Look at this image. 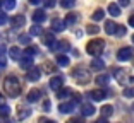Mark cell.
<instances>
[{
  "label": "cell",
  "mask_w": 134,
  "mask_h": 123,
  "mask_svg": "<svg viewBox=\"0 0 134 123\" xmlns=\"http://www.w3.org/2000/svg\"><path fill=\"white\" fill-rule=\"evenodd\" d=\"M60 5H62L64 9H71L76 5V0H60Z\"/></svg>",
  "instance_id": "32"
},
{
  "label": "cell",
  "mask_w": 134,
  "mask_h": 123,
  "mask_svg": "<svg viewBox=\"0 0 134 123\" xmlns=\"http://www.w3.org/2000/svg\"><path fill=\"white\" fill-rule=\"evenodd\" d=\"M29 2H31V4H33V5H38V4H40V2H41V0H29Z\"/></svg>",
  "instance_id": "47"
},
{
  "label": "cell",
  "mask_w": 134,
  "mask_h": 123,
  "mask_svg": "<svg viewBox=\"0 0 134 123\" xmlns=\"http://www.w3.org/2000/svg\"><path fill=\"white\" fill-rule=\"evenodd\" d=\"M9 56H10L12 60H21V50L17 46H12L10 50H9Z\"/></svg>",
  "instance_id": "20"
},
{
  "label": "cell",
  "mask_w": 134,
  "mask_h": 123,
  "mask_svg": "<svg viewBox=\"0 0 134 123\" xmlns=\"http://www.w3.org/2000/svg\"><path fill=\"white\" fill-rule=\"evenodd\" d=\"M100 113H102V118H105V120H107L108 116L114 115V108H112V106H103Z\"/></svg>",
  "instance_id": "27"
},
{
  "label": "cell",
  "mask_w": 134,
  "mask_h": 123,
  "mask_svg": "<svg viewBox=\"0 0 134 123\" xmlns=\"http://www.w3.org/2000/svg\"><path fill=\"white\" fill-rule=\"evenodd\" d=\"M64 86V79L60 75H55V77H52L50 79V87L53 89V91H60Z\"/></svg>",
  "instance_id": "7"
},
{
  "label": "cell",
  "mask_w": 134,
  "mask_h": 123,
  "mask_svg": "<svg viewBox=\"0 0 134 123\" xmlns=\"http://www.w3.org/2000/svg\"><path fill=\"white\" fill-rule=\"evenodd\" d=\"M96 123H108V121H107L105 118H100V120H98V121H96Z\"/></svg>",
  "instance_id": "48"
},
{
  "label": "cell",
  "mask_w": 134,
  "mask_h": 123,
  "mask_svg": "<svg viewBox=\"0 0 134 123\" xmlns=\"http://www.w3.org/2000/svg\"><path fill=\"white\" fill-rule=\"evenodd\" d=\"M119 4L122 5V7H127L129 5V0H119Z\"/></svg>",
  "instance_id": "44"
},
{
  "label": "cell",
  "mask_w": 134,
  "mask_h": 123,
  "mask_svg": "<svg viewBox=\"0 0 134 123\" xmlns=\"http://www.w3.org/2000/svg\"><path fill=\"white\" fill-rule=\"evenodd\" d=\"M24 55H28L29 58H33V56L40 55V48L38 46H28V48H26V51H24Z\"/></svg>",
  "instance_id": "21"
},
{
  "label": "cell",
  "mask_w": 134,
  "mask_h": 123,
  "mask_svg": "<svg viewBox=\"0 0 134 123\" xmlns=\"http://www.w3.org/2000/svg\"><path fill=\"white\" fill-rule=\"evenodd\" d=\"M29 41H31V36L29 34H21L19 36V43L21 44H29Z\"/></svg>",
  "instance_id": "33"
},
{
  "label": "cell",
  "mask_w": 134,
  "mask_h": 123,
  "mask_svg": "<svg viewBox=\"0 0 134 123\" xmlns=\"http://www.w3.org/2000/svg\"><path fill=\"white\" fill-rule=\"evenodd\" d=\"M64 28H65L64 21H60V19H53V21H52V33H53V31L60 33V31H64Z\"/></svg>",
  "instance_id": "14"
},
{
  "label": "cell",
  "mask_w": 134,
  "mask_h": 123,
  "mask_svg": "<svg viewBox=\"0 0 134 123\" xmlns=\"http://www.w3.org/2000/svg\"><path fill=\"white\" fill-rule=\"evenodd\" d=\"M126 33H127V29L124 26H117V33H115L117 36H126Z\"/></svg>",
  "instance_id": "38"
},
{
  "label": "cell",
  "mask_w": 134,
  "mask_h": 123,
  "mask_svg": "<svg viewBox=\"0 0 134 123\" xmlns=\"http://www.w3.org/2000/svg\"><path fill=\"white\" fill-rule=\"evenodd\" d=\"M5 65H7V60H5V56H0V68H5Z\"/></svg>",
  "instance_id": "42"
},
{
  "label": "cell",
  "mask_w": 134,
  "mask_h": 123,
  "mask_svg": "<svg viewBox=\"0 0 134 123\" xmlns=\"http://www.w3.org/2000/svg\"><path fill=\"white\" fill-rule=\"evenodd\" d=\"M132 43H134V34H132Z\"/></svg>",
  "instance_id": "49"
},
{
  "label": "cell",
  "mask_w": 134,
  "mask_h": 123,
  "mask_svg": "<svg viewBox=\"0 0 134 123\" xmlns=\"http://www.w3.org/2000/svg\"><path fill=\"white\" fill-rule=\"evenodd\" d=\"M103 17H105V10H103V9H96V10L93 12L91 19H93V21H102Z\"/></svg>",
  "instance_id": "28"
},
{
  "label": "cell",
  "mask_w": 134,
  "mask_h": 123,
  "mask_svg": "<svg viewBox=\"0 0 134 123\" xmlns=\"http://www.w3.org/2000/svg\"><path fill=\"white\" fill-rule=\"evenodd\" d=\"M38 123H55V121H53V120H45V118H41Z\"/></svg>",
  "instance_id": "45"
},
{
  "label": "cell",
  "mask_w": 134,
  "mask_h": 123,
  "mask_svg": "<svg viewBox=\"0 0 134 123\" xmlns=\"http://www.w3.org/2000/svg\"><path fill=\"white\" fill-rule=\"evenodd\" d=\"M72 77H74L76 82L81 84V86H86V84L91 80L90 72H88L86 68H81V67H76V68H74V72H72Z\"/></svg>",
  "instance_id": "3"
},
{
  "label": "cell",
  "mask_w": 134,
  "mask_h": 123,
  "mask_svg": "<svg viewBox=\"0 0 134 123\" xmlns=\"http://www.w3.org/2000/svg\"><path fill=\"white\" fill-rule=\"evenodd\" d=\"M24 24H26V17H24L23 14H17V16H14V17H12V21H10V26H12L14 29L23 28Z\"/></svg>",
  "instance_id": "6"
},
{
  "label": "cell",
  "mask_w": 134,
  "mask_h": 123,
  "mask_svg": "<svg viewBox=\"0 0 134 123\" xmlns=\"http://www.w3.org/2000/svg\"><path fill=\"white\" fill-rule=\"evenodd\" d=\"M50 108H52V103L48 99L43 101V111H50Z\"/></svg>",
  "instance_id": "40"
},
{
  "label": "cell",
  "mask_w": 134,
  "mask_h": 123,
  "mask_svg": "<svg viewBox=\"0 0 134 123\" xmlns=\"http://www.w3.org/2000/svg\"><path fill=\"white\" fill-rule=\"evenodd\" d=\"M132 55H134V50L127 46V48H120V50H119L117 58L120 60V62H129V60L132 58Z\"/></svg>",
  "instance_id": "4"
},
{
  "label": "cell",
  "mask_w": 134,
  "mask_h": 123,
  "mask_svg": "<svg viewBox=\"0 0 134 123\" xmlns=\"http://www.w3.org/2000/svg\"><path fill=\"white\" fill-rule=\"evenodd\" d=\"M40 77H41V70H40V67L28 68V72H26V79H28L29 82H36V80H40Z\"/></svg>",
  "instance_id": "5"
},
{
  "label": "cell",
  "mask_w": 134,
  "mask_h": 123,
  "mask_svg": "<svg viewBox=\"0 0 134 123\" xmlns=\"http://www.w3.org/2000/svg\"><path fill=\"white\" fill-rule=\"evenodd\" d=\"M86 31H88V34H96V33L100 31V28H98V26H96V24H90V26H88V29H86Z\"/></svg>",
  "instance_id": "34"
},
{
  "label": "cell",
  "mask_w": 134,
  "mask_h": 123,
  "mask_svg": "<svg viewBox=\"0 0 134 123\" xmlns=\"http://www.w3.org/2000/svg\"><path fill=\"white\" fill-rule=\"evenodd\" d=\"M108 80H110V77L107 75V74H102V75H98L95 79V82L98 84V86H108Z\"/></svg>",
  "instance_id": "22"
},
{
  "label": "cell",
  "mask_w": 134,
  "mask_h": 123,
  "mask_svg": "<svg viewBox=\"0 0 134 123\" xmlns=\"http://www.w3.org/2000/svg\"><path fill=\"white\" fill-rule=\"evenodd\" d=\"M9 113H10V108H9L7 104H2V106H0V115L2 116H9Z\"/></svg>",
  "instance_id": "36"
},
{
  "label": "cell",
  "mask_w": 134,
  "mask_h": 123,
  "mask_svg": "<svg viewBox=\"0 0 134 123\" xmlns=\"http://www.w3.org/2000/svg\"><path fill=\"white\" fill-rule=\"evenodd\" d=\"M41 33H43V29L40 28L38 24H35V26H33V28L29 29V34H31V36H40Z\"/></svg>",
  "instance_id": "31"
},
{
  "label": "cell",
  "mask_w": 134,
  "mask_h": 123,
  "mask_svg": "<svg viewBox=\"0 0 134 123\" xmlns=\"http://www.w3.org/2000/svg\"><path fill=\"white\" fill-rule=\"evenodd\" d=\"M112 74H114V77H115V79H117V80H119V82L122 84V80H124V77H126V75H124V72H122V70H120V68H117V67H114V68H112Z\"/></svg>",
  "instance_id": "24"
},
{
  "label": "cell",
  "mask_w": 134,
  "mask_h": 123,
  "mask_svg": "<svg viewBox=\"0 0 134 123\" xmlns=\"http://www.w3.org/2000/svg\"><path fill=\"white\" fill-rule=\"evenodd\" d=\"M33 21H35L36 24H41V22H45L47 21V14H45V10H36V12H33Z\"/></svg>",
  "instance_id": "13"
},
{
  "label": "cell",
  "mask_w": 134,
  "mask_h": 123,
  "mask_svg": "<svg viewBox=\"0 0 134 123\" xmlns=\"http://www.w3.org/2000/svg\"><path fill=\"white\" fill-rule=\"evenodd\" d=\"M76 21H77V14L71 12V14H67V16H65L64 24H65V26H72V24H76Z\"/></svg>",
  "instance_id": "18"
},
{
  "label": "cell",
  "mask_w": 134,
  "mask_h": 123,
  "mask_svg": "<svg viewBox=\"0 0 134 123\" xmlns=\"http://www.w3.org/2000/svg\"><path fill=\"white\" fill-rule=\"evenodd\" d=\"M132 111H134V104H132Z\"/></svg>",
  "instance_id": "50"
},
{
  "label": "cell",
  "mask_w": 134,
  "mask_h": 123,
  "mask_svg": "<svg viewBox=\"0 0 134 123\" xmlns=\"http://www.w3.org/2000/svg\"><path fill=\"white\" fill-rule=\"evenodd\" d=\"M5 22H7V16H5L4 12H0V26H4Z\"/></svg>",
  "instance_id": "41"
},
{
  "label": "cell",
  "mask_w": 134,
  "mask_h": 123,
  "mask_svg": "<svg viewBox=\"0 0 134 123\" xmlns=\"http://www.w3.org/2000/svg\"><path fill=\"white\" fill-rule=\"evenodd\" d=\"M19 65L26 70V68H31L33 67V58H29V56H24V58L19 60Z\"/></svg>",
  "instance_id": "19"
},
{
  "label": "cell",
  "mask_w": 134,
  "mask_h": 123,
  "mask_svg": "<svg viewBox=\"0 0 134 123\" xmlns=\"http://www.w3.org/2000/svg\"><path fill=\"white\" fill-rule=\"evenodd\" d=\"M122 94L126 96V98H134V87H126Z\"/></svg>",
  "instance_id": "37"
},
{
  "label": "cell",
  "mask_w": 134,
  "mask_h": 123,
  "mask_svg": "<svg viewBox=\"0 0 134 123\" xmlns=\"http://www.w3.org/2000/svg\"><path fill=\"white\" fill-rule=\"evenodd\" d=\"M88 96H90L93 101H103L107 98V91H103V89H96V91H91Z\"/></svg>",
  "instance_id": "8"
},
{
  "label": "cell",
  "mask_w": 134,
  "mask_h": 123,
  "mask_svg": "<svg viewBox=\"0 0 134 123\" xmlns=\"http://www.w3.org/2000/svg\"><path fill=\"white\" fill-rule=\"evenodd\" d=\"M108 14L114 16V17L120 16V7H119L117 4H110V5H108Z\"/></svg>",
  "instance_id": "23"
},
{
  "label": "cell",
  "mask_w": 134,
  "mask_h": 123,
  "mask_svg": "<svg viewBox=\"0 0 134 123\" xmlns=\"http://www.w3.org/2000/svg\"><path fill=\"white\" fill-rule=\"evenodd\" d=\"M81 113H83V116H91V115H95V106L90 103H84L81 104Z\"/></svg>",
  "instance_id": "12"
},
{
  "label": "cell",
  "mask_w": 134,
  "mask_h": 123,
  "mask_svg": "<svg viewBox=\"0 0 134 123\" xmlns=\"http://www.w3.org/2000/svg\"><path fill=\"white\" fill-rule=\"evenodd\" d=\"M67 123H84V120L83 118H72V120H69Z\"/></svg>",
  "instance_id": "43"
},
{
  "label": "cell",
  "mask_w": 134,
  "mask_h": 123,
  "mask_svg": "<svg viewBox=\"0 0 134 123\" xmlns=\"http://www.w3.org/2000/svg\"><path fill=\"white\" fill-rule=\"evenodd\" d=\"M55 4H57L55 0H45V7H47V9H53Z\"/></svg>",
  "instance_id": "39"
},
{
  "label": "cell",
  "mask_w": 134,
  "mask_h": 123,
  "mask_svg": "<svg viewBox=\"0 0 134 123\" xmlns=\"http://www.w3.org/2000/svg\"><path fill=\"white\" fill-rule=\"evenodd\" d=\"M57 63H59L60 67H67V65H69V58H67L65 55H57Z\"/></svg>",
  "instance_id": "29"
},
{
  "label": "cell",
  "mask_w": 134,
  "mask_h": 123,
  "mask_svg": "<svg viewBox=\"0 0 134 123\" xmlns=\"http://www.w3.org/2000/svg\"><path fill=\"white\" fill-rule=\"evenodd\" d=\"M50 48H52V50H55V51H67V50L71 48V44L67 43V41H55Z\"/></svg>",
  "instance_id": "9"
},
{
  "label": "cell",
  "mask_w": 134,
  "mask_h": 123,
  "mask_svg": "<svg viewBox=\"0 0 134 123\" xmlns=\"http://www.w3.org/2000/svg\"><path fill=\"white\" fill-rule=\"evenodd\" d=\"M129 26H132V28H134V14L129 17Z\"/></svg>",
  "instance_id": "46"
},
{
  "label": "cell",
  "mask_w": 134,
  "mask_h": 123,
  "mask_svg": "<svg viewBox=\"0 0 134 123\" xmlns=\"http://www.w3.org/2000/svg\"><path fill=\"white\" fill-rule=\"evenodd\" d=\"M105 33L107 34H115L117 33V24L114 21H107L105 22Z\"/></svg>",
  "instance_id": "16"
},
{
  "label": "cell",
  "mask_w": 134,
  "mask_h": 123,
  "mask_svg": "<svg viewBox=\"0 0 134 123\" xmlns=\"http://www.w3.org/2000/svg\"><path fill=\"white\" fill-rule=\"evenodd\" d=\"M69 94H72V91L69 87H62L60 91H57V98L59 99H64V98H69Z\"/></svg>",
  "instance_id": "26"
},
{
  "label": "cell",
  "mask_w": 134,
  "mask_h": 123,
  "mask_svg": "<svg viewBox=\"0 0 134 123\" xmlns=\"http://www.w3.org/2000/svg\"><path fill=\"white\" fill-rule=\"evenodd\" d=\"M29 115H31V109H29L28 106L21 104V106L17 108V120H24V118H28Z\"/></svg>",
  "instance_id": "11"
},
{
  "label": "cell",
  "mask_w": 134,
  "mask_h": 123,
  "mask_svg": "<svg viewBox=\"0 0 134 123\" xmlns=\"http://www.w3.org/2000/svg\"><path fill=\"white\" fill-rule=\"evenodd\" d=\"M43 68H45V72H48V74H52V72L55 70V67H53V63H52V62H45V63H43Z\"/></svg>",
  "instance_id": "35"
},
{
  "label": "cell",
  "mask_w": 134,
  "mask_h": 123,
  "mask_svg": "<svg viewBox=\"0 0 134 123\" xmlns=\"http://www.w3.org/2000/svg\"><path fill=\"white\" fill-rule=\"evenodd\" d=\"M76 104H77V103H74V101L62 103V104L59 106V111H60V113H72V111H74V108H76Z\"/></svg>",
  "instance_id": "10"
},
{
  "label": "cell",
  "mask_w": 134,
  "mask_h": 123,
  "mask_svg": "<svg viewBox=\"0 0 134 123\" xmlns=\"http://www.w3.org/2000/svg\"><path fill=\"white\" fill-rule=\"evenodd\" d=\"M2 5H4L5 10H12L16 7V0H2Z\"/></svg>",
  "instance_id": "30"
},
{
  "label": "cell",
  "mask_w": 134,
  "mask_h": 123,
  "mask_svg": "<svg viewBox=\"0 0 134 123\" xmlns=\"http://www.w3.org/2000/svg\"><path fill=\"white\" fill-rule=\"evenodd\" d=\"M91 68L102 70V68H105V62H103L102 58H93V60H91Z\"/></svg>",
  "instance_id": "17"
},
{
  "label": "cell",
  "mask_w": 134,
  "mask_h": 123,
  "mask_svg": "<svg viewBox=\"0 0 134 123\" xmlns=\"http://www.w3.org/2000/svg\"><path fill=\"white\" fill-rule=\"evenodd\" d=\"M4 91L10 98H17L21 94V82L16 75H7L4 80Z\"/></svg>",
  "instance_id": "1"
},
{
  "label": "cell",
  "mask_w": 134,
  "mask_h": 123,
  "mask_svg": "<svg viewBox=\"0 0 134 123\" xmlns=\"http://www.w3.org/2000/svg\"><path fill=\"white\" fill-rule=\"evenodd\" d=\"M43 41H45V44H48V46H52V44L55 43V38H53V33H45L43 34Z\"/></svg>",
  "instance_id": "25"
},
{
  "label": "cell",
  "mask_w": 134,
  "mask_h": 123,
  "mask_svg": "<svg viewBox=\"0 0 134 123\" xmlns=\"http://www.w3.org/2000/svg\"><path fill=\"white\" fill-rule=\"evenodd\" d=\"M40 96H41V91H40V89H31V91L28 92V101L29 103H35V101L40 99Z\"/></svg>",
  "instance_id": "15"
},
{
  "label": "cell",
  "mask_w": 134,
  "mask_h": 123,
  "mask_svg": "<svg viewBox=\"0 0 134 123\" xmlns=\"http://www.w3.org/2000/svg\"><path fill=\"white\" fill-rule=\"evenodd\" d=\"M103 48H105V41H103L102 38H96V40H91L90 43H88L86 51L90 53V55H93L95 58H98V55L103 51Z\"/></svg>",
  "instance_id": "2"
}]
</instances>
